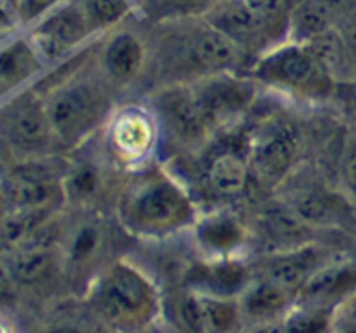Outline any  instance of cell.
Segmentation results:
<instances>
[{"mask_svg":"<svg viewBox=\"0 0 356 333\" xmlns=\"http://www.w3.org/2000/svg\"><path fill=\"white\" fill-rule=\"evenodd\" d=\"M108 80L89 75H72L44 94V106L63 148H79L99 127H104L111 110Z\"/></svg>","mask_w":356,"mask_h":333,"instance_id":"7a4b0ae2","label":"cell"},{"mask_svg":"<svg viewBox=\"0 0 356 333\" xmlns=\"http://www.w3.org/2000/svg\"><path fill=\"white\" fill-rule=\"evenodd\" d=\"M334 28L337 30L344 47H346V52L350 56L351 66H353V71L356 75V3L341 7Z\"/></svg>","mask_w":356,"mask_h":333,"instance_id":"f1b7e54d","label":"cell"},{"mask_svg":"<svg viewBox=\"0 0 356 333\" xmlns=\"http://www.w3.org/2000/svg\"><path fill=\"white\" fill-rule=\"evenodd\" d=\"M0 142L16 160L51 156L59 146L44 97L35 90L17 94L0 108Z\"/></svg>","mask_w":356,"mask_h":333,"instance_id":"52a82bcc","label":"cell"},{"mask_svg":"<svg viewBox=\"0 0 356 333\" xmlns=\"http://www.w3.org/2000/svg\"><path fill=\"white\" fill-rule=\"evenodd\" d=\"M7 217L9 210L0 208V252H7Z\"/></svg>","mask_w":356,"mask_h":333,"instance_id":"d6a6232c","label":"cell"},{"mask_svg":"<svg viewBox=\"0 0 356 333\" xmlns=\"http://www.w3.org/2000/svg\"><path fill=\"white\" fill-rule=\"evenodd\" d=\"M58 0H13L14 12L21 21L28 23L47 12Z\"/></svg>","mask_w":356,"mask_h":333,"instance_id":"4dcf8cb0","label":"cell"},{"mask_svg":"<svg viewBox=\"0 0 356 333\" xmlns=\"http://www.w3.org/2000/svg\"><path fill=\"white\" fill-rule=\"evenodd\" d=\"M339 173L346 194L356 200V137L348 139V142L344 144Z\"/></svg>","mask_w":356,"mask_h":333,"instance_id":"f546056e","label":"cell"},{"mask_svg":"<svg viewBox=\"0 0 356 333\" xmlns=\"http://www.w3.org/2000/svg\"><path fill=\"white\" fill-rule=\"evenodd\" d=\"M129 6L125 0H92L87 9L94 26H113L127 14Z\"/></svg>","mask_w":356,"mask_h":333,"instance_id":"83f0119b","label":"cell"},{"mask_svg":"<svg viewBox=\"0 0 356 333\" xmlns=\"http://www.w3.org/2000/svg\"><path fill=\"white\" fill-rule=\"evenodd\" d=\"M162 127L152 106L129 103L110 113L104 123V146L120 166L139 169L159 146Z\"/></svg>","mask_w":356,"mask_h":333,"instance_id":"ba28073f","label":"cell"},{"mask_svg":"<svg viewBox=\"0 0 356 333\" xmlns=\"http://www.w3.org/2000/svg\"><path fill=\"white\" fill-rule=\"evenodd\" d=\"M339 3L334 0H302L291 10L287 40L306 42L330 30L339 16Z\"/></svg>","mask_w":356,"mask_h":333,"instance_id":"7402d4cb","label":"cell"},{"mask_svg":"<svg viewBox=\"0 0 356 333\" xmlns=\"http://www.w3.org/2000/svg\"><path fill=\"white\" fill-rule=\"evenodd\" d=\"M190 83L214 132L238 120L250 110L257 96L256 80L249 75H235V71L216 73Z\"/></svg>","mask_w":356,"mask_h":333,"instance_id":"7c38bea8","label":"cell"},{"mask_svg":"<svg viewBox=\"0 0 356 333\" xmlns=\"http://www.w3.org/2000/svg\"><path fill=\"white\" fill-rule=\"evenodd\" d=\"M89 305L99 321L120 330H139L156 319L160 297L138 267L115 262L104 267L89 290Z\"/></svg>","mask_w":356,"mask_h":333,"instance_id":"3957f363","label":"cell"},{"mask_svg":"<svg viewBox=\"0 0 356 333\" xmlns=\"http://www.w3.org/2000/svg\"><path fill=\"white\" fill-rule=\"evenodd\" d=\"M245 52L222 31L202 17L198 26L183 33L172 45V61L184 71V82L216 73L235 71L242 66Z\"/></svg>","mask_w":356,"mask_h":333,"instance_id":"9c48e42d","label":"cell"},{"mask_svg":"<svg viewBox=\"0 0 356 333\" xmlns=\"http://www.w3.org/2000/svg\"><path fill=\"white\" fill-rule=\"evenodd\" d=\"M249 273L243 266L236 262H218L204 269L198 280L200 293L219 295V297H232V293H242L243 288L249 284Z\"/></svg>","mask_w":356,"mask_h":333,"instance_id":"4316f807","label":"cell"},{"mask_svg":"<svg viewBox=\"0 0 356 333\" xmlns=\"http://www.w3.org/2000/svg\"><path fill=\"white\" fill-rule=\"evenodd\" d=\"M356 276L355 271L346 262H325L308 281L296 300L301 304L320 305L348 290V283Z\"/></svg>","mask_w":356,"mask_h":333,"instance_id":"603a6c76","label":"cell"},{"mask_svg":"<svg viewBox=\"0 0 356 333\" xmlns=\"http://www.w3.org/2000/svg\"><path fill=\"white\" fill-rule=\"evenodd\" d=\"M51 160L44 158L16 160L0 176V193L10 210L24 214L42 215L44 212L58 207L66 201L65 198V172Z\"/></svg>","mask_w":356,"mask_h":333,"instance_id":"8992f818","label":"cell"},{"mask_svg":"<svg viewBox=\"0 0 356 333\" xmlns=\"http://www.w3.org/2000/svg\"><path fill=\"white\" fill-rule=\"evenodd\" d=\"M92 26L87 10L83 12L76 7H68L38 24L37 30L31 33V44L42 58L52 61L82 42Z\"/></svg>","mask_w":356,"mask_h":333,"instance_id":"4fadbf2b","label":"cell"},{"mask_svg":"<svg viewBox=\"0 0 356 333\" xmlns=\"http://www.w3.org/2000/svg\"><path fill=\"white\" fill-rule=\"evenodd\" d=\"M149 106L155 111L162 130L181 148H202L214 134L190 82L165 83L153 94Z\"/></svg>","mask_w":356,"mask_h":333,"instance_id":"30bf717a","label":"cell"},{"mask_svg":"<svg viewBox=\"0 0 356 333\" xmlns=\"http://www.w3.org/2000/svg\"><path fill=\"white\" fill-rule=\"evenodd\" d=\"M14 330H17V325L13 316L6 311H0V332H14Z\"/></svg>","mask_w":356,"mask_h":333,"instance_id":"e575fe53","label":"cell"},{"mask_svg":"<svg viewBox=\"0 0 356 333\" xmlns=\"http://www.w3.org/2000/svg\"><path fill=\"white\" fill-rule=\"evenodd\" d=\"M204 19L247 56H259L287 40L291 10L287 0H222L205 10Z\"/></svg>","mask_w":356,"mask_h":333,"instance_id":"277c9868","label":"cell"},{"mask_svg":"<svg viewBox=\"0 0 356 333\" xmlns=\"http://www.w3.org/2000/svg\"><path fill=\"white\" fill-rule=\"evenodd\" d=\"M117 215L127 231L149 238L174 234L197 222L190 194L156 169L141 170L122 187Z\"/></svg>","mask_w":356,"mask_h":333,"instance_id":"6da1fadb","label":"cell"},{"mask_svg":"<svg viewBox=\"0 0 356 333\" xmlns=\"http://www.w3.org/2000/svg\"><path fill=\"white\" fill-rule=\"evenodd\" d=\"M250 177L249 160L236 151H221L207 163L204 182L219 198L240 196Z\"/></svg>","mask_w":356,"mask_h":333,"instance_id":"ac0fdd59","label":"cell"},{"mask_svg":"<svg viewBox=\"0 0 356 333\" xmlns=\"http://www.w3.org/2000/svg\"><path fill=\"white\" fill-rule=\"evenodd\" d=\"M332 319L337 323H344L343 328L356 330V293L344 298L341 307L332 314Z\"/></svg>","mask_w":356,"mask_h":333,"instance_id":"1f68e13d","label":"cell"},{"mask_svg":"<svg viewBox=\"0 0 356 333\" xmlns=\"http://www.w3.org/2000/svg\"><path fill=\"white\" fill-rule=\"evenodd\" d=\"M325 262L329 260L316 246H294V248L280 250L275 253L264 267L263 278L298 295L306 281Z\"/></svg>","mask_w":356,"mask_h":333,"instance_id":"2e32d148","label":"cell"},{"mask_svg":"<svg viewBox=\"0 0 356 333\" xmlns=\"http://www.w3.org/2000/svg\"><path fill=\"white\" fill-rule=\"evenodd\" d=\"M106 241L104 228L97 219L80 221L66 232L59 248V257L70 267H83L92 264L101 255Z\"/></svg>","mask_w":356,"mask_h":333,"instance_id":"44dd1931","label":"cell"},{"mask_svg":"<svg viewBox=\"0 0 356 333\" xmlns=\"http://www.w3.org/2000/svg\"><path fill=\"white\" fill-rule=\"evenodd\" d=\"M195 232L202 248L219 257L238 250L249 238V231L242 221L229 214H212L197 221Z\"/></svg>","mask_w":356,"mask_h":333,"instance_id":"ffe728a7","label":"cell"},{"mask_svg":"<svg viewBox=\"0 0 356 333\" xmlns=\"http://www.w3.org/2000/svg\"><path fill=\"white\" fill-rule=\"evenodd\" d=\"M247 75L302 97H325L334 85L308 42L284 40L256 56Z\"/></svg>","mask_w":356,"mask_h":333,"instance_id":"5b68a950","label":"cell"},{"mask_svg":"<svg viewBox=\"0 0 356 333\" xmlns=\"http://www.w3.org/2000/svg\"><path fill=\"white\" fill-rule=\"evenodd\" d=\"M218 2H222V0H179V3L190 7V9H205V10Z\"/></svg>","mask_w":356,"mask_h":333,"instance_id":"836d02e7","label":"cell"},{"mask_svg":"<svg viewBox=\"0 0 356 333\" xmlns=\"http://www.w3.org/2000/svg\"><path fill=\"white\" fill-rule=\"evenodd\" d=\"M58 259H61L59 250L56 252L49 243L26 238L7 252L6 264L16 284H31L40 281Z\"/></svg>","mask_w":356,"mask_h":333,"instance_id":"d6986e66","label":"cell"},{"mask_svg":"<svg viewBox=\"0 0 356 333\" xmlns=\"http://www.w3.org/2000/svg\"><path fill=\"white\" fill-rule=\"evenodd\" d=\"M184 325L195 332H232L243 321L238 298L193 291L179 305Z\"/></svg>","mask_w":356,"mask_h":333,"instance_id":"5bb4252c","label":"cell"},{"mask_svg":"<svg viewBox=\"0 0 356 333\" xmlns=\"http://www.w3.org/2000/svg\"><path fill=\"white\" fill-rule=\"evenodd\" d=\"M40 65V54L31 42H13L0 51V83L7 87L21 83L37 71Z\"/></svg>","mask_w":356,"mask_h":333,"instance_id":"d4e9b609","label":"cell"},{"mask_svg":"<svg viewBox=\"0 0 356 333\" xmlns=\"http://www.w3.org/2000/svg\"><path fill=\"white\" fill-rule=\"evenodd\" d=\"M146 65V47L132 31H115L99 52V68L104 78L115 85H127L141 75Z\"/></svg>","mask_w":356,"mask_h":333,"instance_id":"9a60e30c","label":"cell"},{"mask_svg":"<svg viewBox=\"0 0 356 333\" xmlns=\"http://www.w3.org/2000/svg\"><path fill=\"white\" fill-rule=\"evenodd\" d=\"M301 151V135L296 125L273 118L256 128L250 137V170L266 184L284 182L291 176Z\"/></svg>","mask_w":356,"mask_h":333,"instance_id":"8fae6325","label":"cell"},{"mask_svg":"<svg viewBox=\"0 0 356 333\" xmlns=\"http://www.w3.org/2000/svg\"><path fill=\"white\" fill-rule=\"evenodd\" d=\"M63 186H65L66 203L82 208L94 203L103 187V176H101L99 166L89 162L68 166L65 172V179H63Z\"/></svg>","mask_w":356,"mask_h":333,"instance_id":"484cf974","label":"cell"},{"mask_svg":"<svg viewBox=\"0 0 356 333\" xmlns=\"http://www.w3.org/2000/svg\"><path fill=\"white\" fill-rule=\"evenodd\" d=\"M292 214L305 222L306 225H327L332 224L334 219L339 214L336 198L323 189H312L299 191L294 196L289 198L287 203Z\"/></svg>","mask_w":356,"mask_h":333,"instance_id":"cb8c5ba5","label":"cell"},{"mask_svg":"<svg viewBox=\"0 0 356 333\" xmlns=\"http://www.w3.org/2000/svg\"><path fill=\"white\" fill-rule=\"evenodd\" d=\"M236 298H238L243 319H252V321L280 319L282 321V318L296 304L298 295L266 278H259V280L249 281V284Z\"/></svg>","mask_w":356,"mask_h":333,"instance_id":"e0dca14e","label":"cell"}]
</instances>
